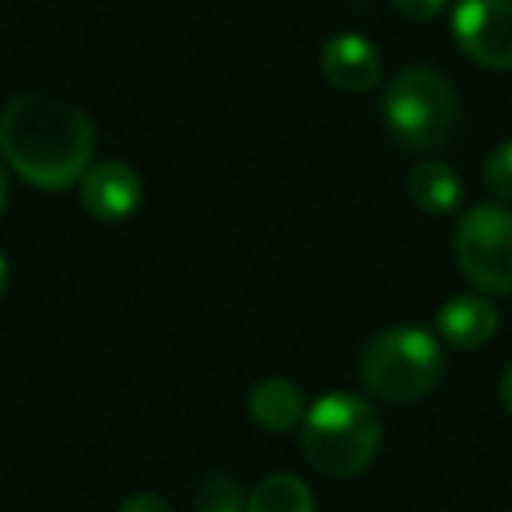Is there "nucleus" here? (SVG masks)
Segmentation results:
<instances>
[{
	"instance_id": "f257e3e1",
	"label": "nucleus",
	"mask_w": 512,
	"mask_h": 512,
	"mask_svg": "<svg viewBox=\"0 0 512 512\" xmlns=\"http://www.w3.org/2000/svg\"><path fill=\"white\" fill-rule=\"evenodd\" d=\"M0 155L39 190H67L85 179L95 155V123L53 92L15 95L0 109Z\"/></svg>"
},
{
	"instance_id": "f03ea898",
	"label": "nucleus",
	"mask_w": 512,
	"mask_h": 512,
	"mask_svg": "<svg viewBox=\"0 0 512 512\" xmlns=\"http://www.w3.org/2000/svg\"><path fill=\"white\" fill-rule=\"evenodd\" d=\"M383 425L369 400L355 393H323L302 418V453L323 477H355L376 460Z\"/></svg>"
},
{
	"instance_id": "7ed1b4c3",
	"label": "nucleus",
	"mask_w": 512,
	"mask_h": 512,
	"mask_svg": "<svg viewBox=\"0 0 512 512\" xmlns=\"http://www.w3.org/2000/svg\"><path fill=\"white\" fill-rule=\"evenodd\" d=\"M383 116L397 144L411 151H435L453 137L460 102L439 71L407 67L383 92Z\"/></svg>"
},
{
	"instance_id": "20e7f679",
	"label": "nucleus",
	"mask_w": 512,
	"mask_h": 512,
	"mask_svg": "<svg viewBox=\"0 0 512 512\" xmlns=\"http://www.w3.org/2000/svg\"><path fill=\"white\" fill-rule=\"evenodd\" d=\"M442 376V348L425 327H390L362 351V379L386 404H414Z\"/></svg>"
},
{
	"instance_id": "39448f33",
	"label": "nucleus",
	"mask_w": 512,
	"mask_h": 512,
	"mask_svg": "<svg viewBox=\"0 0 512 512\" xmlns=\"http://www.w3.org/2000/svg\"><path fill=\"white\" fill-rule=\"evenodd\" d=\"M456 264L488 295L512 292V211L498 204L470 207L456 228Z\"/></svg>"
},
{
	"instance_id": "423d86ee",
	"label": "nucleus",
	"mask_w": 512,
	"mask_h": 512,
	"mask_svg": "<svg viewBox=\"0 0 512 512\" xmlns=\"http://www.w3.org/2000/svg\"><path fill=\"white\" fill-rule=\"evenodd\" d=\"M453 39L474 64L512 71V0H456Z\"/></svg>"
},
{
	"instance_id": "0eeeda50",
	"label": "nucleus",
	"mask_w": 512,
	"mask_h": 512,
	"mask_svg": "<svg viewBox=\"0 0 512 512\" xmlns=\"http://www.w3.org/2000/svg\"><path fill=\"white\" fill-rule=\"evenodd\" d=\"M81 207L102 225L127 221L141 207L144 186L134 165L127 162H99L81 179Z\"/></svg>"
},
{
	"instance_id": "6e6552de",
	"label": "nucleus",
	"mask_w": 512,
	"mask_h": 512,
	"mask_svg": "<svg viewBox=\"0 0 512 512\" xmlns=\"http://www.w3.org/2000/svg\"><path fill=\"white\" fill-rule=\"evenodd\" d=\"M323 78L341 92H372L383 78V60L379 50L358 32H341L323 43L320 53Z\"/></svg>"
},
{
	"instance_id": "1a4fd4ad",
	"label": "nucleus",
	"mask_w": 512,
	"mask_h": 512,
	"mask_svg": "<svg viewBox=\"0 0 512 512\" xmlns=\"http://www.w3.org/2000/svg\"><path fill=\"white\" fill-rule=\"evenodd\" d=\"M435 327H439V337L446 344H453L460 351H477L495 337L498 313L481 295H456L439 309Z\"/></svg>"
},
{
	"instance_id": "9d476101",
	"label": "nucleus",
	"mask_w": 512,
	"mask_h": 512,
	"mask_svg": "<svg viewBox=\"0 0 512 512\" xmlns=\"http://www.w3.org/2000/svg\"><path fill=\"white\" fill-rule=\"evenodd\" d=\"M306 393L292 383V379H260L249 390V418L264 432H292L306 418Z\"/></svg>"
},
{
	"instance_id": "9b49d317",
	"label": "nucleus",
	"mask_w": 512,
	"mask_h": 512,
	"mask_svg": "<svg viewBox=\"0 0 512 512\" xmlns=\"http://www.w3.org/2000/svg\"><path fill=\"white\" fill-rule=\"evenodd\" d=\"M411 200L428 214H449L460 207L463 200V179L456 176L453 165L446 162H421L411 172Z\"/></svg>"
},
{
	"instance_id": "f8f14e48",
	"label": "nucleus",
	"mask_w": 512,
	"mask_h": 512,
	"mask_svg": "<svg viewBox=\"0 0 512 512\" xmlns=\"http://www.w3.org/2000/svg\"><path fill=\"white\" fill-rule=\"evenodd\" d=\"M246 512H316V498L299 474H267L249 491Z\"/></svg>"
},
{
	"instance_id": "ddd939ff",
	"label": "nucleus",
	"mask_w": 512,
	"mask_h": 512,
	"mask_svg": "<svg viewBox=\"0 0 512 512\" xmlns=\"http://www.w3.org/2000/svg\"><path fill=\"white\" fill-rule=\"evenodd\" d=\"M193 512H246L239 481L228 470L204 474V481L197 484V495H193Z\"/></svg>"
},
{
	"instance_id": "4468645a",
	"label": "nucleus",
	"mask_w": 512,
	"mask_h": 512,
	"mask_svg": "<svg viewBox=\"0 0 512 512\" xmlns=\"http://www.w3.org/2000/svg\"><path fill=\"white\" fill-rule=\"evenodd\" d=\"M484 183H488V190L498 200H509L512 204V141L498 144L488 155V162H484Z\"/></svg>"
},
{
	"instance_id": "2eb2a0df",
	"label": "nucleus",
	"mask_w": 512,
	"mask_h": 512,
	"mask_svg": "<svg viewBox=\"0 0 512 512\" xmlns=\"http://www.w3.org/2000/svg\"><path fill=\"white\" fill-rule=\"evenodd\" d=\"M449 0H393V8L407 18V22H432L446 11Z\"/></svg>"
},
{
	"instance_id": "dca6fc26",
	"label": "nucleus",
	"mask_w": 512,
	"mask_h": 512,
	"mask_svg": "<svg viewBox=\"0 0 512 512\" xmlns=\"http://www.w3.org/2000/svg\"><path fill=\"white\" fill-rule=\"evenodd\" d=\"M116 512H172V505L165 498L151 495V491H141V495H130Z\"/></svg>"
},
{
	"instance_id": "f3484780",
	"label": "nucleus",
	"mask_w": 512,
	"mask_h": 512,
	"mask_svg": "<svg viewBox=\"0 0 512 512\" xmlns=\"http://www.w3.org/2000/svg\"><path fill=\"white\" fill-rule=\"evenodd\" d=\"M502 404H505V411L512 414V362H509V369H505V376H502Z\"/></svg>"
},
{
	"instance_id": "a211bd4d",
	"label": "nucleus",
	"mask_w": 512,
	"mask_h": 512,
	"mask_svg": "<svg viewBox=\"0 0 512 512\" xmlns=\"http://www.w3.org/2000/svg\"><path fill=\"white\" fill-rule=\"evenodd\" d=\"M8 285H11V264H8V256L0 253V299H4Z\"/></svg>"
},
{
	"instance_id": "6ab92c4d",
	"label": "nucleus",
	"mask_w": 512,
	"mask_h": 512,
	"mask_svg": "<svg viewBox=\"0 0 512 512\" xmlns=\"http://www.w3.org/2000/svg\"><path fill=\"white\" fill-rule=\"evenodd\" d=\"M8 193H11L8 172H4V165H0V214H4V207H8Z\"/></svg>"
}]
</instances>
